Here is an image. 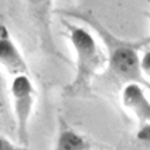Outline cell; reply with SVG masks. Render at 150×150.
I'll return each instance as SVG.
<instances>
[{"label":"cell","mask_w":150,"mask_h":150,"mask_svg":"<svg viewBox=\"0 0 150 150\" xmlns=\"http://www.w3.org/2000/svg\"><path fill=\"white\" fill-rule=\"evenodd\" d=\"M59 14L72 17L75 20L86 24L91 30L98 34L99 40L103 42L105 55H106V72L117 82L123 83H139L150 92L149 79L143 75L140 65L139 52L142 48L150 45V35L139 40H126L117 37L110 30L100 23L92 10H79V8H61Z\"/></svg>","instance_id":"obj_1"},{"label":"cell","mask_w":150,"mask_h":150,"mask_svg":"<svg viewBox=\"0 0 150 150\" xmlns=\"http://www.w3.org/2000/svg\"><path fill=\"white\" fill-rule=\"evenodd\" d=\"M68 38L75 52V74L72 81L64 88L68 98H83L92 93V79L106 65V55L99 47L89 28L62 20Z\"/></svg>","instance_id":"obj_2"},{"label":"cell","mask_w":150,"mask_h":150,"mask_svg":"<svg viewBox=\"0 0 150 150\" xmlns=\"http://www.w3.org/2000/svg\"><path fill=\"white\" fill-rule=\"evenodd\" d=\"M10 95L13 100V110L16 117V134L17 142L21 146H28V126L33 116L37 91L34 88L30 75H17L13 76L10 85Z\"/></svg>","instance_id":"obj_3"},{"label":"cell","mask_w":150,"mask_h":150,"mask_svg":"<svg viewBox=\"0 0 150 150\" xmlns=\"http://www.w3.org/2000/svg\"><path fill=\"white\" fill-rule=\"evenodd\" d=\"M27 13L34 25V30L38 38L40 48L48 57L57 58L62 62H72L67 59V57L58 50L57 44L54 41L52 34V0H24Z\"/></svg>","instance_id":"obj_4"},{"label":"cell","mask_w":150,"mask_h":150,"mask_svg":"<svg viewBox=\"0 0 150 150\" xmlns=\"http://www.w3.org/2000/svg\"><path fill=\"white\" fill-rule=\"evenodd\" d=\"M0 67L10 75H30V69L20 48L4 23H0Z\"/></svg>","instance_id":"obj_5"},{"label":"cell","mask_w":150,"mask_h":150,"mask_svg":"<svg viewBox=\"0 0 150 150\" xmlns=\"http://www.w3.org/2000/svg\"><path fill=\"white\" fill-rule=\"evenodd\" d=\"M146 91L147 89L139 83H126L120 92L123 108L133 115L139 125L150 123V100Z\"/></svg>","instance_id":"obj_6"},{"label":"cell","mask_w":150,"mask_h":150,"mask_svg":"<svg viewBox=\"0 0 150 150\" xmlns=\"http://www.w3.org/2000/svg\"><path fill=\"white\" fill-rule=\"evenodd\" d=\"M91 147L88 139L76 132L62 116H58L57 136L52 150H86Z\"/></svg>","instance_id":"obj_7"},{"label":"cell","mask_w":150,"mask_h":150,"mask_svg":"<svg viewBox=\"0 0 150 150\" xmlns=\"http://www.w3.org/2000/svg\"><path fill=\"white\" fill-rule=\"evenodd\" d=\"M136 139L139 142L144 143L150 146V123H143V125H139L137 127V132H136Z\"/></svg>","instance_id":"obj_8"},{"label":"cell","mask_w":150,"mask_h":150,"mask_svg":"<svg viewBox=\"0 0 150 150\" xmlns=\"http://www.w3.org/2000/svg\"><path fill=\"white\" fill-rule=\"evenodd\" d=\"M0 150H30V149L25 147V146H21V144H16L10 139H7L6 136L0 134Z\"/></svg>","instance_id":"obj_9"},{"label":"cell","mask_w":150,"mask_h":150,"mask_svg":"<svg viewBox=\"0 0 150 150\" xmlns=\"http://www.w3.org/2000/svg\"><path fill=\"white\" fill-rule=\"evenodd\" d=\"M147 50L143 52V55L140 57V65H142V72L143 75L149 79L150 78V45L146 47Z\"/></svg>","instance_id":"obj_10"},{"label":"cell","mask_w":150,"mask_h":150,"mask_svg":"<svg viewBox=\"0 0 150 150\" xmlns=\"http://www.w3.org/2000/svg\"><path fill=\"white\" fill-rule=\"evenodd\" d=\"M147 1H149V3H150V0H147ZM146 17H147V18H149V20H150V13H147V14H146Z\"/></svg>","instance_id":"obj_11"},{"label":"cell","mask_w":150,"mask_h":150,"mask_svg":"<svg viewBox=\"0 0 150 150\" xmlns=\"http://www.w3.org/2000/svg\"><path fill=\"white\" fill-rule=\"evenodd\" d=\"M86 150H92V149H91V147H89V149H86Z\"/></svg>","instance_id":"obj_12"}]
</instances>
